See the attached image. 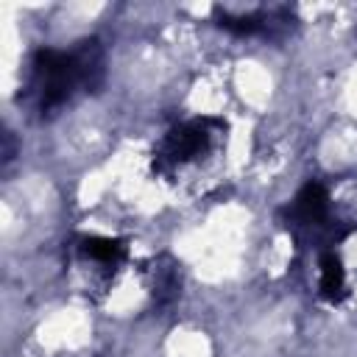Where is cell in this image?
Instances as JSON below:
<instances>
[{
	"label": "cell",
	"instance_id": "1",
	"mask_svg": "<svg viewBox=\"0 0 357 357\" xmlns=\"http://www.w3.org/2000/svg\"><path fill=\"white\" fill-rule=\"evenodd\" d=\"M33 70L39 81V103L42 112L59 109L78 84L95 86L100 81V50L98 42H81L73 53L61 50H39L33 56Z\"/></svg>",
	"mask_w": 357,
	"mask_h": 357
},
{
	"label": "cell",
	"instance_id": "2",
	"mask_svg": "<svg viewBox=\"0 0 357 357\" xmlns=\"http://www.w3.org/2000/svg\"><path fill=\"white\" fill-rule=\"evenodd\" d=\"M206 126H209V120H192V123H184V126L173 128L167 142H165V151L173 159H187V156L198 153L209 139Z\"/></svg>",
	"mask_w": 357,
	"mask_h": 357
},
{
	"label": "cell",
	"instance_id": "3",
	"mask_svg": "<svg viewBox=\"0 0 357 357\" xmlns=\"http://www.w3.org/2000/svg\"><path fill=\"white\" fill-rule=\"evenodd\" d=\"M326 190L318 184V181H310L301 192H298V198H296V204H293V212L301 218V220H307V223H318V220H324L326 218Z\"/></svg>",
	"mask_w": 357,
	"mask_h": 357
},
{
	"label": "cell",
	"instance_id": "4",
	"mask_svg": "<svg viewBox=\"0 0 357 357\" xmlns=\"http://www.w3.org/2000/svg\"><path fill=\"white\" fill-rule=\"evenodd\" d=\"M321 293L329 301L340 298V293H343V265L335 254L321 257Z\"/></svg>",
	"mask_w": 357,
	"mask_h": 357
},
{
	"label": "cell",
	"instance_id": "5",
	"mask_svg": "<svg viewBox=\"0 0 357 357\" xmlns=\"http://www.w3.org/2000/svg\"><path fill=\"white\" fill-rule=\"evenodd\" d=\"M81 251L98 262H117L126 254V245L120 240H109V237H84Z\"/></svg>",
	"mask_w": 357,
	"mask_h": 357
},
{
	"label": "cell",
	"instance_id": "6",
	"mask_svg": "<svg viewBox=\"0 0 357 357\" xmlns=\"http://www.w3.org/2000/svg\"><path fill=\"white\" fill-rule=\"evenodd\" d=\"M215 17H218V25L220 28H226V31H231V33H257L259 28H262V17L259 14H245V17H231V14H226V11H215Z\"/></svg>",
	"mask_w": 357,
	"mask_h": 357
}]
</instances>
